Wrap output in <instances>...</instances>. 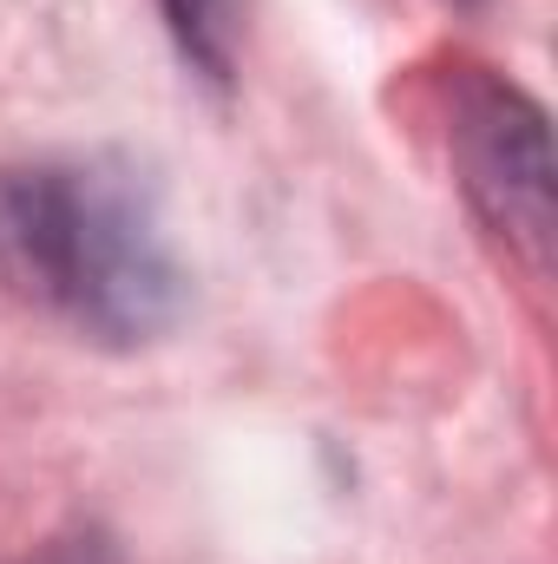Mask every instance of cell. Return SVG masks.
<instances>
[{"mask_svg":"<svg viewBox=\"0 0 558 564\" xmlns=\"http://www.w3.org/2000/svg\"><path fill=\"white\" fill-rule=\"evenodd\" d=\"M0 289L106 348H139L184 308L151 191L112 158L0 171Z\"/></svg>","mask_w":558,"mask_h":564,"instance_id":"cell-1","label":"cell"},{"mask_svg":"<svg viewBox=\"0 0 558 564\" xmlns=\"http://www.w3.org/2000/svg\"><path fill=\"white\" fill-rule=\"evenodd\" d=\"M440 106H447V151H453V171H460L473 210L533 270H546V243H552L546 112L493 66H466V59L440 79Z\"/></svg>","mask_w":558,"mask_h":564,"instance_id":"cell-2","label":"cell"},{"mask_svg":"<svg viewBox=\"0 0 558 564\" xmlns=\"http://www.w3.org/2000/svg\"><path fill=\"white\" fill-rule=\"evenodd\" d=\"M164 26L178 40V53L204 73V79H230L237 73V40H244V0H158Z\"/></svg>","mask_w":558,"mask_h":564,"instance_id":"cell-3","label":"cell"},{"mask_svg":"<svg viewBox=\"0 0 558 564\" xmlns=\"http://www.w3.org/2000/svg\"><path fill=\"white\" fill-rule=\"evenodd\" d=\"M20 564H119V552H112L106 532H66V539L40 545L33 558H20Z\"/></svg>","mask_w":558,"mask_h":564,"instance_id":"cell-4","label":"cell"}]
</instances>
